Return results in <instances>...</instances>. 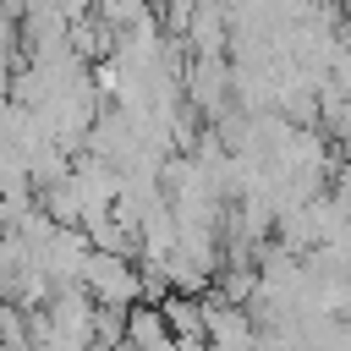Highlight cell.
Segmentation results:
<instances>
[{
    "label": "cell",
    "instance_id": "cell-1",
    "mask_svg": "<svg viewBox=\"0 0 351 351\" xmlns=\"http://www.w3.org/2000/svg\"><path fill=\"white\" fill-rule=\"evenodd\" d=\"M82 291H88L99 307H137V302H143V263L93 247L88 263H82Z\"/></svg>",
    "mask_w": 351,
    "mask_h": 351
},
{
    "label": "cell",
    "instance_id": "cell-2",
    "mask_svg": "<svg viewBox=\"0 0 351 351\" xmlns=\"http://www.w3.org/2000/svg\"><path fill=\"white\" fill-rule=\"evenodd\" d=\"M165 318H170V335L176 340H192V335H208V318H203V296H186V291H170L165 302Z\"/></svg>",
    "mask_w": 351,
    "mask_h": 351
},
{
    "label": "cell",
    "instance_id": "cell-3",
    "mask_svg": "<svg viewBox=\"0 0 351 351\" xmlns=\"http://www.w3.org/2000/svg\"><path fill=\"white\" fill-rule=\"evenodd\" d=\"M55 5H60V11L71 16V22H82L88 11H99V0H55Z\"/></svg>",
    "mask_w": 351,
    "mask_h": 351
},
{
    "label": "cell",
    "instance_id": "cell-4",
    "mask_svg": "<svg viewBox=\"0 0 351 351\" xmlns=\"http://www.w3.org/2000/svg\"><path fill=\"white\" fill-rule=\"evenodd\" d=\"M176 351H214L208 335H192V340H176Z\"/></svg>",
    "mask_w": 351,
    "mask_h": 351
}]
</instances>
